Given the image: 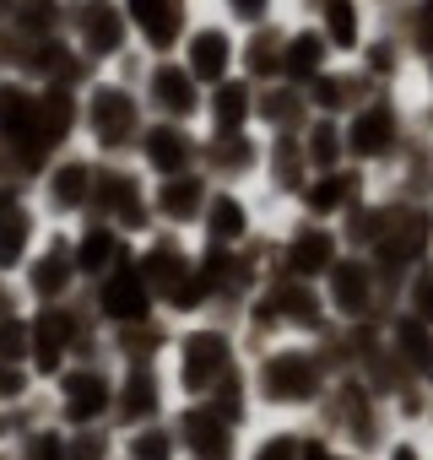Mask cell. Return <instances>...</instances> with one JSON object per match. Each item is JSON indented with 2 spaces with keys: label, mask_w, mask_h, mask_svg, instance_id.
<instances>
[{
  "label": "cell",
  "mask_w": 433,
  "mask_h": 460,
  "mask_svg": "<svg viewBox=\"0 0 433 460\" xmlns=\"http://www.w3.org/2000/svg\"><path fill=\"white\" fill-rule=\"evenodd\" d=\"M211 368H223V347H216V336H195V341H190V363H184V379L200 390Z\"/></svg>",
  "instance_id": "1"
},
{
  "label": "cell",
  "mask_w": 433,
  "mask_h": 460,
  "mask_svg": "<svg viewBox=\"0 0 433 460\" xmlns=\"http://www.w3.org/2000/svg\"><path fill=\"white\" fill-rule=\"evenodd\" d=\"M211 227H223V234H239V206L223 200V206H216V217H211Z\"/></svg>",
  "instance_id": "6"
},
{
  "label": "cell",
  "mask_w": 433,
  "mask_h": 460,
  "mask_svg": "<svg viewBox=\"0 0 433 460\" xmlns=\"http://www.w3.org/2000/svg\"><path fill=\"white\" fill-rule=\"evenodd\" d=\"M17 390H22V379H17V374H0V395H17Z\"/></svg>",
  "instance_id": "10"
},
{
  "label": "cell",
  "mask_w": 433,
  "mask_h": 460,
  "mask_svg": "<svg viewBox=\"0 0 433 460\" xmlns=\"http://www.w3.org/2000/svg\"><path fill=\"white\" fill-rule=\"evenodd\" d=\"M33 460H60V444H55V438H39V444H33Z\"/></svg>",
  "instance_id": "9"
},
{
  "label": "cell",
  "mask_w": 433,
  "mask_h": 460,
  "mask_svg": "<svg viewBox=\"0 0 433 460\" xmlns=\"http://www.w3.org/2000/svg\"><path fill=\"white\" fill-rule=\"evenodd\" d=\"M130 455H136V460H168V433H141V438L130 444Z\"/></svg>",
  "instance_id": "5"
},
{
  "label": "cell",
  "mask_w": 433,
  "mask_h": 460,
  "mask_svg": "<svg viewBox=\"0 0 433 460\" xmlns=\"http://www.w3.org/2000/svg\"><path fill=\"white\" fill-rule=\"evenodd\" d=\"M109 309H114V314H141V288L119 277V282L109 288Z\"/></svg>",
  "instance_id": "4"
},
{
  "label": "cell",
  "mask_w": 433,
  "mask_h": 460,
  "mask_svg": "<svg viewBox=\"0 0 433 460\" xmlns=\"http://www.w3.org/2000/svg\"><path fill=\"white\" fill-rule=\"evenodd\" d=\"M125 411H152V390H146V379H136V390H125Z\"/></svg>",
  "instance_id": "7"
},
{
  "label": "cell",
  "mask_w": 433,
  "mask_h": 460,
  "mask_svg": "<svg viewBox=\"0 0 433 460\" xmlns=\"http://www.w3.org/2000/svg\"><path fill=\"white\" fill-rule=\"evenodd\" d=\"M395 460H417V455H411V449H395Z\"/></svg>",
  "instance_id": "11"
},
{
  "label": "cell",
  "mask_w": 433,
  "mask_h": 460,
  "mask_svg": "<svg viewBox=\"0 0 433 460\" xmlns=\"http://www.w3.org/2000/svg\"><path fill=\"white\" fill-rule=\"evenodd\" d=\"M109 401V390H103V379H71V417H93L98 406Z\"/></svg>",
  "instance_id": "2"
},
{
  "label": "cell",
  "mask_w": 433,
  "mask_h": 460,
  "mask_svg": "<svg viewBox=\"0 0 433 460\" xmlns=\"http://www.w3.org/2000/svg\"><path fill=\"white\" fill-rule=\"evenodd\" d=\"M255 460H298V444H293V438H277V444H266Z\"/></svg>",
  "instance_id": "8"
},
{
  "label": "cell",
  "mask_w": 433,
  "mask_h": 460,
  "mask_svg": "<svg viewBox=\"0 0 433 460\" xmlns=\"http://www.w3.org/2000/svg\"><path fill=\"white\" fill-rule=\"evenodd\" d=\"M271 379H277V395H309V368L298 358L271 363Z\"/></svg>",
  "instance_id": "3"
}]
</instances>
